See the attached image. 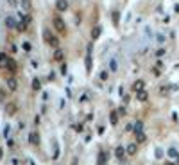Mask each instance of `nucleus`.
<instances>
[{"label": "nucleus", "instance_id": "nucleus-4", "mask_svg": "<svg viewBox=\"0 0 179 165\" xmlns=\"http://www.w3.org/2000/svg\"><path fill=\"white\" fill-rule=\"evenodd\" d=\"M7 88H9L11 92H14V90L18 88V81H16L14 77H9V79H7Z\"/></svg>", "mask_w": 179, "mask_h": 165}, {"label": "nucleus", "instance_id": "nucleus-23", "mask_svg": "<svg viewBox=\"0 0 179 165\" xmlns=\"http://www.w3.org/2000/svg\"><path fill=\"white\" fill-rule=\"evenodd\" d=\"M143 140H145V135L143 133H138V142H143Z\"/></svg>", "mask_w": 179, "mask_h": 165}, {"label": "nucleus", "instance_id": "nucleus-25", "mask_svg": "<svg viewBox=\"0 0 179 165\" xmlns=\"http://www.w3.org/2000/svg\"><path fill=\"white\" fill-rule=\"evenodd\" d=\"M161 154H163V151H161V149H156V156H158V158H160Z\"/></svg>", "mask_w": 179, "mask_h": 165}, {"label": "nucleus", "instance_id": "nucleus-26", "mask_svg": "<svg viewBox=\"0 0 179 165\" xmlns=\"http://www.w3.org/2000/svg\"><path fill=\"white\" fill-rule=\"evenodd\" d=\"M100 79H102V81H104V79H107V74H106V72H102V74H100Z\"/></svg>", "mask_w": 179, "mask_h": 165}, {"label": "nucleus", "instance_id": "nucleus-21", "mask_svg": "<svg viewBox=\"0 0 179 165\" xmlns=\"http://www.w3.org/2000/svg\"><path fill=\"white\" fill-rule=\"evenodd\" d=\"M168 154H170V156H172V158H177V156H179V154H177V151H175V149H168Z\"/></svg>", "mask_w": 179, "mask_h": 165}, {"label": "nucleus", "instance_id": "nucleus-8", "mask_svg": "<svg viewBox=\"0 0 179 165\" xmlns=\"http://www.w3.org/2000/svg\"><path fill=\"white\" fill-rule=\"evenodd\" d=\"M143 86H145V83H143V81H136V83L132 84V90H134V92H142V90H143Z\"/></svg>", "mask_w": 179, "mask_h": 165}, {"label": "nucleus", "instance_id": "nucleus-13", "mask_svg": "<svg viewBox=\"0 0 179 165\" xmlns=\"http://www.w3.org/2000/svg\"><path fill=\"white\" fill-rule=\"evenodd\" d=\"M63 58H64L63 50H59V49H57V50L54 52V59H56V61H63Z\"/></svg>", "mask_w": 179, "mask_h": 165}, {"label": "nucleus", "instance_id": "nucleus-2", "mask_svg": "<svg viewBox=\"0 0 179 165\" xmlns=\"http://www.w3.org/2000/svg\"><path fill=\"white\" fill-rule=\"evenodd\" d=\"M45 40H47V43L52 45V47H57V45H59V40H57L56 36H50L49 32H45Z\"/></svg>", "mask_w": 179, "mask_h": 165}, {"label": "nucleus", "instance_id": "nucleus-10", "mask_svg": "<svg viewBox=\"0 0 179 165\" xmlns=\"http://www.w3.org/2000/svg\"><path fill=\"white\" fill-rule=\"evenodd\" d=\"M6 68L9 70V72H16V63L9 58V61H7V65H6Z\"/></svg>", "mask_w": 179, "mask_h": 165}, {"label": "nucleus", "instance_id": "nucleus-20", "mask_svg": "<svg viewBox=\"0 0 179 165\" xmlns=\"http://www.w3.org/2000/svg\"><path fill=\"white\" fill-rule=\"evenodd\" d=\"M21 6L25 9H31V0H21Z\"/></svg>", "mask_w": 179, "mask_h": 165}, {"label": "nucleus", "instance_id": "nucleus-24", "mask_svg": "<svg viewBox=\"0 0 179 165\" xmlns=\"http://www.w3.org/2000/svg\"><path fill=\"white\" fill-rule=\"evenodd\" d=\"M152 72H154V76H160V74H161V72H160V68H158V66H156V68H152Z\"/></svg>", "mask_w": 179, "mask_h": 165}, {"label": "nucleus", "instance_id": "nucleus-28", "mask_svg": "<svg viewBox=\"0 0 179 165\" xmlns=\"http://www.w3.org/2000/svg\"><path fill=\"white\" fill-rule=\"evenodd\" d=\"M165 165H174V163H170V161H167V163H165Z\"/></svg>", "mask_w": 179, "mask_h": 165}, {"label": "nucleus", "instance_id": "nucleus-18", "mask_svg": "<svg viewBox=\"0 0 179 165\" xmlns=\"http://www.w3.org/2000/svg\"><path fill=\"white\" fill-rule=\"evenodd\" d=\"M117 122H118V111L111 113V124H117Z\"/></svg>", "mask_w": 179, "mask_h": 165}, {"label": "nucleus", "instance_id": "nucleus-1", "mask_svg": "<svg viewBox=\"0 0 179 165\" xmlns=\"http://www.w3.org/2000/svg\"><path fill=\"white\" fill-rule=\"evenodd\" d=\"M52 23H54V29L59 32V34H63L64 31H66V25H64V22H63V18H59V16H56L54 20H52Z\"/></svg>", "mask_w": 179, "mask_h": 165}, {"label": "nucleus", "instance_id": "nucleus-3", "mask_svg": "<svg viewBox=\"0 0 179 165\" xmlns=\"http://www.w3.org/2000/svg\"><path fill=\"white\" fill-rule=\"evenodd\" d=\"M125 153H127V151H125L124 147H120V146H118V147L115 149V156H117V158H118L120 161H124V160H125Z\"/></svg>", "mask_w": 179, "mask_h": 165}, {"label": "nucleus", "instance_id": "nucleus-12", "mask_svg": "<svg viewBox=\"0 0 179 165\" xmlns=\"http://www.w3.org/2000/svg\"><path fill=\"white\" fill-rule=\"evenodd\" d=\"M100 32H102V29H100V27H95V29L92 31V40H97V38L100 36Z\"/></svg>", "mask_w": 179, "mask_h": 165}, {"label": "nucleus", "instance_id": "nucleus-11", "mask_svg": "<svg viewBox=\"0 0 179 165\" xmlns=\"http://www.w3.org/2000/svg\"><path fill=\"white\" fill-rule=\"evenodd\" d=\"M127 154H131V156L136 154V144H129L127 146Z\"/></svg>", "mask_w": 179, "mask_h": 165}, {"label": "nucleus", "instance_id": "nucleus-16", "mask_svg": "<svg viewBox=\"0 0 179 165\" xmlns=\"http://www.w3.org/2000/svg\"><path fill=\"white\" fill-rule=\"evenodd\" d=\"M106 158H107V154L102 151V153L99 154V163H100V165H104V163H106Z\"/></svg>", "mask_w": 179, "mask_h": 165}, {"label": "nucleus", "instance_id": "nucleus-19", "mask_svg": "<svg viewBox=\"0 0 179 165\" xmlns=\"http://www.w3.org/2000/svg\"><path fill=\"white\" fill-rule=\"evenodd\" d=\"M32 88H34V90H39V88H41V83H39L38 79H34V81H32Z\"/></svg>", "mask_w": 179, "mask_h": 165}, {"label": "nucleus", "instance_id": "nucleus-14", "mask_svg": "<svg viewBox=\"0 0 179 165\" xmlns=\"http://www.w3.org/2000/svg\"><path fill=\"white\" fill-rule=\"evenodd\" d=\"M6 25L11 27V29H13V27H18V25H16V22H14V18H6Z\"/></svg>", "mask_w": 179, "mask_h": 165}, {"label": "nucleus", "instance_id": "nucleus-27", "mask_svg": "<svg viewBox=\"0 0 179 165\" xmlns=\"http://www.w3.org/2000/svg\"><path fill=\"white\" fill-rule=\"evenodd\" d=\"M2 154H4V153H2V149H0V160H2Z\"/></svg>", "mask_w": 179, "mask_h": 165}, {"label": "nucleus", "instance_id": "nucleus-5", "mask_svg": "<svg viewBox=\"0 0 179 165\" xmlns=\"http://www.w3.org/2000/svg\"><path fill=\"white\" fill-rule=\"evenodd\" d=\"M56 7H57V11H66L68 9V2H66V0H57Z\"/></svg>", "mask_w": 179, "mask_h": 165}, {"label": "nucleus", "instance_id": "nucleus-9", "mask_svg": "<svg viewBox=\"0 0 179 165\" xmlns=\"http://www.w3.org/2000/svg\"><path fill=\"white\" fill-rule=\"evenodd\" d=\"M29 140H31V144H32V146H38V144H39V136H38V133H31Z\"/></svg>", "mask_w": 179, "mask_h": 165}, {"label": "nucleus", "instance_id": "nucleus-6", "mask_svg": "<svg viewBox=\"0 0 179 165\" xmlns=\"http://www.w3.org/2000/svg\"><path fill=\"white\" fill-rule=\"evenodd\" d=\"M86 72H92V52H90V49L86 54Z\"/></svg>", "mask_w": 179, "mask_h": 165}, {"label": "nucleus", "instance_id": "nucleus-7", "mask_svg": "<svg viewBox=\"0 0 179 165\" xmlns=\"http://www.w3.org/2000/svg\"><path fill=\"white\" fill-rule=\"evenodd\" d=\"M136 97H138V101H140V102H145V101H147V92H145V90L136 92Z\"/></svg>", "mask_w": 179, "mask_h": 165}, {"label": "nucleus", "instance_id": "nucleus-22", "mask_svg": "<svg viewBox=\"0 0 179 165\" xmlns=\"http://www.w3.org/2000/svg\"><path fill=\"white\" fill-rule=\"evenodd\" d=\"M16 29H18V31H21V32L27 31V29H25V23H18V27H16Z\"/></svg>", "mask_w": 179, "mask_h": 165}, {"label": "nucleus", "instance_id": "nucleus-17", "mask_svg": "<svg viewBox=\"0 0 179 165\" xmlns=\"http://www.w3.org/2000/svg\"><path fill=\"white\" fill-rule=\"evenodd\" d=\"M7 61H9V58H7L6 54H0V65L6 66V65H7Z\"/></svg>", "mask_w": 179, "mask_h": 165}, {"label": "nucleus", "instance_id": "nucleus-15", "mask_svg": "<svg viewBox=\"0 0 179 165\" xmlns=\"http://www.w3.org/2000/svg\"><path fill=\"white\" fill-rule=\"evenodd\" d=\"M132 128H134V133H136V135H138V133H142V128H143V124H142V122L138 120V122H136V124H134Z\"/></svg>", "mask_w": 179, "mask_h": 165}]
</instances>
